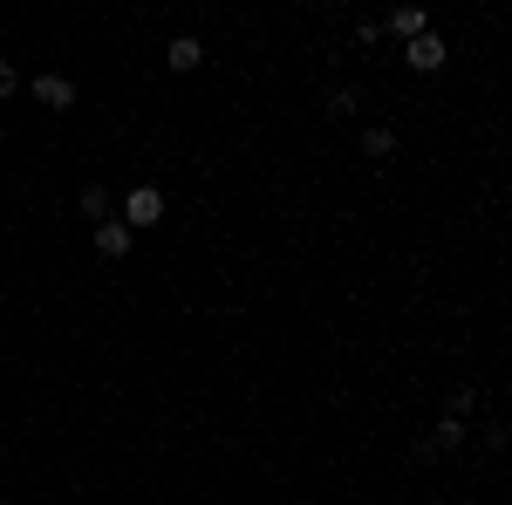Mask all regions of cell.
Wrapping results in <instances>:
<instances>
[{"label":"cell","mask_w":512,"mask_h":505,"mask_svg":"<svg viewBox=\"0 0 512 505\" xmlns=\"http://www.w3.org/2000/svg\"><path fill=\"white\" fill-rule=\"evenodd\" d=\"M444 55H451V48H444V35H417L410 48H403V62H410L417 76H437V69H444Z\"/></svg>","instance_id":"2"},{"label":"cell","mask_w":512,"mask_h":505,"mask_svg":"<svg viewBox=\"0 0 512 505\" xmlns=\"http://www.w3.org/2000/svg\"><path fill=\"white\" fill-rule=\"evenodd\" d=\"M390 35H403V41L431 35V21H424V7H396V14H390Z\"/></svg>","instance_id":"7"},{"label":"cell","mask_w":512,"mask_h":505,"mask_svg":"<svg viewBox=\"0 0 512 505\" xmlns=\"http://www.w3.org/2000/svg\"><path fill=\"white\" fill-rule=\"evenodd\" d=\"M14 89H21V76H14V69H7V62H0V103H7V96H14Z\"/></svg>","instance_id":"10"},{"label":"cell","mask_w":512,"mask_h":505,"mask_svg":"<svg viewBox=\"0 0 512 505\" xmlns=\"http://www.w3.org/2000/svg\"><path fill=\"white\" fill-rule=\"evenodd\" d=\"M130 226H123V219H103V226H96V253H103V260H123V253H130Z\"/></svg>","instance_id":"5"},{"label":"cell","mask_w":512,"mask_h":505,"mask_svg":"<svg viewBox=\"0 0 512 505\" xmlns=\"http://www.w3.org/2000/svg\"><path fill=\"white\" fill-rule=\"evenodd\" d=\"M362 151H369V157H390L396 151V130H390V123H376V130L362 137Z\"/></svg>","instance_id":"8"},{"label":"cell","mask_w":512,"mask_h":505,"mask_svg":"<svg viewBox=\"0 0 512 505\" xmlns=\"http://www.w3.org/2000/svg\"><path fill=\"white\" fill-rule=\"evenodd\" d=\"M123 226H130V233H144V226H164V192H158V185H137V192L123 198Z\"/></svg>","instance_id":"1"},{"label":"cell","mask_w":512,"mask_h":505,"mask_svg":"<svg viewBox=\"0 0 512 505\" xmlns=\"http://www.w3.org/2000/svg\"><path fill=\"white\" fill-rule=\"evenodd\" d=\"M198 62H205V41H198V35H171V41H164V69L192 76Z\"/></svg>","instance_id":"3"},{"label":"cell","mask_w":512,"mask_h":505,"mask_svg":"<svg viewBox=\"0 0 512 505\" xmlns=\"http://www.w3.org/2000/svg\"><path fill=\"white\" fill-rule=\"evenodd\" d=\"M82 212L103 226V212H110V192H103V185H89V192H82Z\"/></svg>","instance_id":"9"},{"label":"cell","mask_w":512,"mask_h":505,"mask_svg":"<svg viewBox=\"0 0 512 505\" xmlns=\"http://www.w3.org/2000/svg\"><path fill=\"white\" fill-rule=\"evenodd\" d=\"M35 103H48V110H76V82L48 69V76H35Z\"/></svg>","instance_id":"4"},{"label":"cell","mask_w":512,"mask_h":505,"mask_svg":"<svg viewBox=\"0 0 512 505\" xmlns=\"http://www.w3.org/2000/svg\"><path fill=\"white\" fill-rule=\"evenodd\" d=\"M458 444H465V424H458V417H444V424H437L431 437L417 444V458H437V451H458Z\"/></svg>","instance_id":"6"}]
</instances>
